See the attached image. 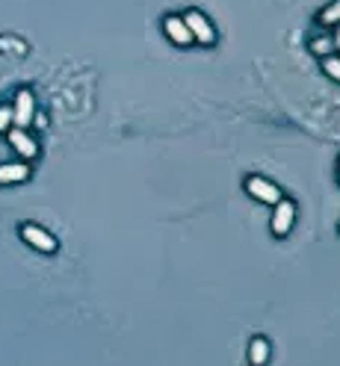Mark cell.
<instances>
[{
  "mask_svg": "<svg viewBox=\"0 0 340 366\" xmlns=\"http://www.w3.org/2000/svg\"><path fill=\"white\" fill-rule=\"evenodd\" d=\"M246 192L255 198V201H260V204H269V207H276L278 201H281V190L272 181H267V177H260V174H249L246 177Z\"/></svg>",
  "mask_w": 340,
  "mask_h": 366,
  "instance_id": "cell-2",
  "label": "cell"
},
{
  "mask_svg": "<svg viewBox=\"0 0 340 366\" xmlns=\"http://www.w3.org/2000/svg\"><path fill=\"white\" fill-rule=\"evenodd\" d=\"M163 33H166V39L175 44V48H186V44H193L190 27L184 24L181 15H166V18H163Z\"/></svg>",
  "mask_w": 340,
  "mask_h": 366,
  "instance_id": "cell-6",
  "label": "cell"
},
{
  "mask_svg": "<svg viewBox=\"0 0 340 366\" xmlns=\"http://www.w3.org/2000/svg\"><path fill=\"white\" fill-rule=\"evenodd\" d=\"M320 24L325 27H337L340 24V0H334V3H328L323 12H320Z\"/></svg>",
  "mask_w": 340,
  "mask_h": 366,
  "instance_id": "cell-11",
  "label": "cell"
},
{
  "mask_svg": "<svg viewBox=\"0 0 340 366\" xmlns=\"http://www.w3.org/2000/svg\"><path fill=\"white\" fill-rule=\"evenodd\" d=\"M296 216H299V210H296V204L290 201V198H281V201L276 204V213H272V221H269V230L276 237H287L293 225H296Z\"/></svg>",
  "mask_w": 340,
  "mask_h": 366,
  "instance_id": "cell-3",
  "label": "cell"
},
{
  "mask_svg": "<svg viewBox=\"0 0 340 366\" xmlns=\"http://www.w3.org/2000/svg\"><path fill=\"white\" fill-rule=\"evenodd\" d=\"M337 230H340V221H337Z\"/></svg>",
  "mask_w": 340,
  "mask_h": 366,
  "instance_id": "cell-15",
  "label": "cell"
},
{
  "mask_svg": "<svg viewBox=\"0 0 340 366\" xmlns=\"http://www.w3.org/2000/svg\"><path fill=\"white\" fill-rule=\"evenodd\" d=\"M33 116H36V101H33L30 89H21L15 95V107H12V125L15 127H30Z\"/></svg>",
  "mask_w": 340,
  "mask_h": 366,
  "instance_id": "cell-5",
  "label": "cell"
},
{
  "mask_svg": "<svg viewBox=\"0 0 340 366\" xmlns=\"http://www.w3.org/2000/svg\"><path fill=\"white\" fill-rule=\"evenodd\" d=\"M269 358H272V349L267 337H255L249 342V366H267Z\"/></svg>",
  "mask_w": 340,
  "mask_h": 366,
  "instance_id": "cell-8",
  "label": "cell"
},
{
  "mask_svg": "<svg viewBox=\"0 0 340 366\" xmlns=\"http://www.w3.org/2000/svg\"><path fill=\"white\" fill-rule=\"evenodd\" d=\"M184 18V24L190 27V36H193V42H199V44H216V27H213V21L207 18L204 12H199V9H190L186 15H181Z\"/></svg>",
  "mask_w": 340,
  "mask_h": 366,
  "instance_id": "cell-1",
  "label": "cell"
},
{
  "mask_svg": "<svg viewBox=\"0 0 340 366\" xmlns=\"http://www.w3.org/2000/svg\"><path fill=\"white\" fill-rule=\"evenodd\" d=\"M9 145H12V148L18 151V157H24V160L39 157V145H36V139H33L24 127H12V130H9Z\"/></svg>",
  "mask_w": 340,
  "mask_h": 366,
  "instance_id": "cell-7",
  "label": "cell"
},
{
  "mask_svg": "<svg viewBox=\"0 0 340 366\" xmlns=\"http://www.w3.org/2000/svg\"><path fill=\"white\" fill-rule=\"evenodd\" d=\"M323 74H328L334 83H340V57H323Z\"/></svg>",
  "mask_w": 340,
  "mask_h": 366,
  "instance_id": "cell-12",
  "label": "cell"
},
{
  "mask_svg": "<svg viewBox=\"0 0 340 366\" xmlns=\"http://www.w3.org/2000/svg\"><path fill=\"white\" fill-rule=\"evenodd\" d=\"M30 177L27 163H3L0 165V183H24Z\"/></svg>",
  "mask_w": 340,
  "mask_h": 366,
  "instance_id": "cell-9",
  "label": "cell"
},
{
  "mask_svg": "<svg viewBox=\"0 0 340 366\" xmlns=\"http://www.w3.org/2000/svg\"><path fill=\"white\" fill-rule=\"evenodd\" d=\"M12 127V107H0V133Z\"/></svg>",
  "mask_w": 340,
  "mask_h": 366,
  "instance_id": "cell-13",
  "label": "cell"
},
{
  "mask_svg": "<svg viewBox=\"0 0 340 366\" xmlns=\"http://www.w3.org/2000/svg\"><path fill=\"white\" fill-rule=\"evenodd\" d=\"M311 53L314 57H332V51H334V44H332V36H316V39H311Z\"/></svg>",
  "mask_w": 340,
  "mask_h": 366,
  "instance_id": "cell-10",
  "label": "cell"
},
{
  "mask_svg": "<svg viewBox=\"0 0 340 366\" xmlns=\"http://www.w3.org/2000/svg\"><path fill=\"white\" fill-rule=\"evenodd\" d=\"M332 44H334V51H340V24L334 27V36H332Z\"/></svg>",
  "mask_w": 340,
  "mask_h": 366,
  "instance_id": "cell-14",
  "label": "cell"
},
{
  "mask_svg": "<svg viewBox=\"0 0 340 366\" xmlns=\"http://www.w3.org/2000/svg\"><path fill=\"white\" fill-rule=\"evenodd\" d=\"M21 239H24L30 248L42 251V254H53V251L60 248V242L53 239L45 228H39V225H24V228H21Z\"/></svg>",
  "mask_w": 340,
  "mask_h": 366,
  "instance_id": "cell-4",
  "label": "cell"
}]
</instances>
